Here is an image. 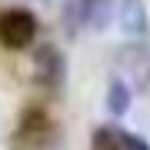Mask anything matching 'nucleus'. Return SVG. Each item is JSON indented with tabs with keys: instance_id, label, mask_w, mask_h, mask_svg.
Here are the masks:
<instances>
[{
	"instance_id": "obj_1",
	"label": "nucleus",
	"mask_w": 150,
	"mask_h": 150,
	"mask_svg": "<svg viewBox=\"0 0 150 150\" xmlns=\"http://www.w3.org/2000/svg\"><path fill=\"white\" fill-rule=\"evenodd\" d=\"M113 17V0H67L64 20L70 30H103Z\"/></svg>"
},
{
	"instance_id": "obj_2",
	"label": "nucleus",
	"mask_w": 150,
	"mask_h": 150,
	"mask_svg": "<svg viewBox=\"0 0 150 150\" xmlns=\"http://www.w3.org/2000/svg\"><path fill=\"white\" fill-rule=\"evenodd\" d=\"M33 37H37V17L23 7H13V10L0 13V43L7 50H23L30 47Z\"/></svg>"
},
{
	"instance_id": "obj_3",
	"label": "nucleus",
	"mask_w": 150,
	"mask_h": 150,
	"mask_svg": "<svg viewBox=\"0 0 150 150\" xmlns=\"http://www.w3.org/2000/svg\"><path fill=\"white\" fill-rule=\"evenodd\" d=\"M33 77H37V83H43V87H60L64 77H67L64 54H60L57 47H50V43L37 47L33 50Z\"/></svg>"
},
{
	"instance_id": "obj_4",
	"label": "nucleus",
	"mask_w": 150,
	"mask_h": 150,
	"mask_svg": "<svg viewBox=\"0 0 150 150\" xmlns=\"http://www.w3.org/2000/svg\"><path fill=\"white\" fill-rule=\"evenodd\" d=\"M117 64H120V70H123L137 87H147V83H150V50H147V47H137V43L120 47Z\"/></svg>"
},
{
	"instance_id": "obj_5",
	"label": "nucleus",
	"mask_w": 150,
	"mask_h": 150,
	"mask_svg": "<svg viewBox=\"0 0 150 150\" xmlns=\"http://www.w3.org/2000/svg\"><path fill=\"white\" fill-rule=\"evenodd\" d=\"M120 27L130 37H147V7L144 0H120Z\"/></svg>"
},
{
	"instance_id": "obj_6",
	"label": "nucleus",
	"mask_w": 150,
	"mask_h": 150,
	"mask_svg": "<svg viewBox=\"0 0 150 150\" xmlns=\"http://www.w3.org/2000/svg\"><path fill=\"white\" fill-rule=\"evenodd\" d=\"M93 150H127V134L120 127H97L90 137Z\"/></svg>"
},
{
	"instance_id": "obj_7",
	"label": "nucleus",
	"mask_w": 150,
	"mask_h": 150,
	"mask_svg": "<svg viewBox=\"0 0 150 150\" xmlns=\"http://www.w3.org/2000/svg\"><path fill=\"white\" fill-rule=\"evenodd\" d=\"M107 103H110L113 113H123L127 103H130V87L123 83V80H113L110 83V93H107Z\"/></svg>"
},
{
	"instance_id": "obj_8",
	"label": "nucleus",
	"mask_w": 150,
	"mask_h": 150,
	"mask_svg": "<svg viewBox=\"0 0 150 150\" xmlns=\"http://www.w3.org/2000/svg\"><path fill=\"white\" fill-rule=\"evenodd\" d=\"M127 150H150V147H147L140 137H130V134H127Z\"/></svg>"
}]
</instances>
